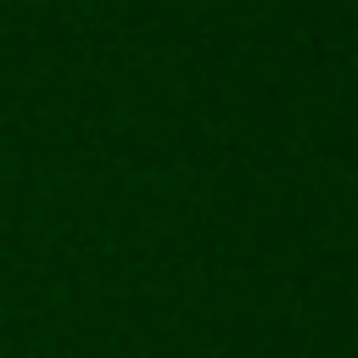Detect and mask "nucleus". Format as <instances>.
<instances>
[]
</instances>
